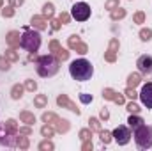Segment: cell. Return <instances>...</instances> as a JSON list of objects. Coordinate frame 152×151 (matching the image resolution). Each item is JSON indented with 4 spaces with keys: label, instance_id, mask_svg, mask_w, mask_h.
I'll return each instance as SVG.
<instances>
[{
    "label": "cell",
    "instance_id": "1",
    "mask_svg": "<svg viewBox=\"0 0 152 151\" xmlns=\"http://www.w3.org/2000/svg\"><path fill=\"white\" fill-rule=\"evenodd\" d=\"M69 75L78 82H87L94 75V66L87 59H75L69 64Z\"/></svg>",
    "mask_w": 152,
    "mask_h": 151
},
{
    "label": "cell",
    "instance_id": "2",
    "mask_svg": "<svg viewBox=\"0 0 152 151\" xmlns=\"http://www.w3.org/2000/svg\"><path fill=\"white\" fill-rule=\"evenodd\" d=\"M133 137H134V144L138 150H151L152 148V126L149 124H140L138 128L133 130Z\"/></svg>",
    "mask_w": 152,
    "mask_h": 151
},
{
    "label": "cell",
    "instance_id": "3",
    "mask_svg": "<svg viewBox=\"0 0 152 151\" xmlns=\"http://www.w3.org/2000/svg\"><path fill=\"white\" fill-rule=\"evenodd\" d=\"M58 71V61L51 55H42L37 61V73L41 76H53Z\"/></svg>",
    "mask_w": 152,
    "mask_h": 151
},
{
    "label": "cell",
    "instance_id": "4",
    "mask_svg": "<svg viewBox=\"0 0 152 151\" xmlns=\"http://www.w3.org/2000/svg\"><path fill=\"white\" fill-rule=\"evenodd\" d=\"M20 46L27 52H37L41 46V34L37 30H25L20 39Z\"/></svg>",
    "mask_w": 152,
    "mask_h": 151
},
{
    "label": "cell",
    "instance_id": "5",
    "mask_svg": "<svg viewBox=\"0 0 152 151\" xmlns=\"http://www.w3.org/2000/svg\"><path fill=\"white\" fill-rule=\"evenodd\" d=\"M90 5L85 4V2H76L71 9V16L75 18L76 21H87L90 18Z\"/></svg>",
    "mask_w": 152,
    "mask_h": 151
},
{
    "label": "cell",
    "instance_id": "6",
    "mask_svg": "<svg viewBox=\"0 0 152 151\" xmlns=\"http://www.w3.org/2000/svg\"><path fill=\"white\" fill-rule=\"evenodd\" d=\"M112 137H113V141L118 146H126V144H129V141H131V137H133V135H131V128L120 124V126H117L113 130Z\"/></svg>",
    "mask_w": 152,
    "mask_h": 151
},
{
    "label": "cell",
    "instance_id": "7",
    "mask_svg": "<svg viewBox=\"0 0 152 151\" xmlns=\"http://www.w3.org/2000/svg\"><path fill=\"white\" fill-rule=\"evenodd\" d=\"M140 101L143 107L147 109H152V82H147L142 85V91H140Z\"/></svg>",
    "mask_w": 152,
    "mask_h": 151
},
{
    "label": "cell",
    "instance_id": "8",
    "mask_svg": "<svg viewBox=\"0 0 152 151\" xmlns=\"http://www.w3.org/2000/svg\"><path fill=\"white\" fill-rule=\"evenodd\" d=\"M136 66H138V71L142 75H151L152 73V55H142L136 61Z\"/></svg>",
    "mask_w": 152,
    "mask_h": 151
},
{
    "label": "cell",
    "instance_id": "9",
    "mask_svg": "<svg viewBox=\"0 0 152 151\" xmlns=\"http://www.w3.org/2000/svg\"><path fill=\"white\" fill-rule=\"evenodd\" d=\"M140 124H143V119H142L140 115H129V119H127V126H129L131 130L138 128Z\"/></svg>",
    "mask_w": 152,
    "mask_h": 151
},
{
    "label": "cell",
    "instance_id": "10",
    "mask_svg": "<svg viewBox=\"0 0 152 151\" xmlns=\"http://www.w3.org/2000/svg\"><path fill=\"white\" fill-rule=\"evenodd\" d=\"M80 100H81L83 103H88V101H92V96H85V94H81V96H80Z\"/></svg>",
    "mask_w": 152,
    "mask_h": 151
},
{
    "label": "cell",
    "instance_id": "11",
    "mask_svg": "<svg viewBox=\"0 0 152 151\" xmlns=\"http://www.w3.org/2000/svg\"><path fill=\"white\" fill-rule=\"evenodd\" d=\"M129 84H131V85L138 84V76H136V75H131V76H129Z\"/></svg>",
    "mask_w": 152,
    "mask_h": 151
},
{
    "label": "cell",
    "instance_id": "12",
    "mask_svg": "<svg viewBox=\"0 0 152 151\" xmlns=\"http://www.w3.org/2000/svg\"><path fill=\"white\" fill-rule=\"evenodd\" d=\"M129 110H131V112H138L140 109H138V107H136L134 103H131V105H129Z\"/></svg>",
    "mask_w": 152,
    "mask_h": 151
},
{
    "label": "cell",
    "instance_id": "13",
    "mask_svg": "<svg viewBox=\"0 0 152 151\" xmlns=\"http://www.w3.org/2000/svg\"><path fill=\"white\" fill-rule=\"evenodd\" d=\"M101 141H103V142H108V141H110V139H108V133L103 132V133H101Z\"/></svg>",
    "mask_w": 152,
    "mask_h": 151
}]
</instances>
